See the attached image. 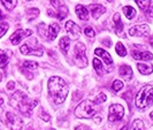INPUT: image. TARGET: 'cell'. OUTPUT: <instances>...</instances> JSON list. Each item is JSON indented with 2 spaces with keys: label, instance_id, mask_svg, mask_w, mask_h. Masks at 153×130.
<instances>
[{
  "label": "cell",
  "instance_id": "obj_24",
  "mask_svg": "<svg viewBox=\"0 0 153 130\" xmlns=\"http://www.w3.org/2000/svg\"><path fill=\"white\" fill-rule=\"evenodd\" d=\"M8 63V55L6 52H4L2 50H0V67L5 68Z\"/></svg>",
  "mask_w": 153,
  "mask_h": 130
},
{
  "label": "cell",
  "instance_id": "obj_33",
  "mask_svg": "<svg viewBox=\"0 0 153 130\" xmlns=\"http://www.w3.org/2000/svg\"><path fill=\"white\" fill-rule=\"evenodd\" d=\"M107 99L106 94L105 93H99L96 98V104H101V103H105V100Z\"/></svg>",
  "mask_w": 153,
  "mask_h": 130
},
{
  "label": "cell",
  "instance_id": "obj_7",
  "mask_svg": "<svg viewBox=\"0 0 153 130\" xmlns=\"http://www.w3.org/2000/svg\"><path fill=\"white\" fill-rule=\"evenodd\" d=\"M6 124L9 130H22L23 128V121L12 112L6 113Z\"/></svg>",
  "mask_w": 153,
  "mask_h": 130
},
{
  "label": "cell",
  "instance_id": "obj_16",
  "mask_svg": "<svg viewBox=\"0 0 153 130\" xmlns=\"http://www.w3.org/2000/svg\"><path fill=\"white\" fill-rule=\"evenodd\" d=\"M94 53H96V55L100 56L107 65H112V63H113V59H112L111 54L107 53L105 50H102V48H96V50H94Z\"/></svg>",
  "mask_w": 153,
  "mask_h": 130
},
{
  "label": "cell",
  "instance_id": "obj_35",
  "mask_svg": "<svg viewBox=\"0 0 153 130\" xmlns=\"http://www.w3.org/2000/svg\"><path fill=\"white\" fill-rule=\"evenodd\" d=\"M147 14H149V16H151V17H153V1H151V4H150V6H149V8H147Z\"/></svg>",
  "mask_w": 153,
  "mask_h": 130
},
{
  "label": "cell",
  "instance_id": "obj_31",
  "mask_svg": "<svg viewBox=\"0 0 153 130\" xmlns=\"http://www.w3.org/2000/svg\"><path fill=\"white\" fill-rule=\"evenodd\" d=\"M8 28H9V25H8V23L6 22H2V23H0V38L7 32L8 30Z\"/></svg>",
  "mask_w": 153,
  "mask_h": 130
},
{
  "label": "cell",
  "instance_id": "obj_11",
  "mask_svg": "<svg viewBox=\"0 0 153 130\" xmlns=\"http://www.w3.org/2000/svg\"><path fill=\"white\" fill-rule=\"evenodd\" d=\"M88 10L91 12L93 19H98V17H100V16L106 12V8L104 7V6H101V5H98V4H93V5L89 6Z\"/></svg>",
  "mask_w": 153,
  "mask_h": 130
},
{
  "label": "cell",
  "instance_id": "obj_5",
  "mask_svg": "<svg viewBox=\"0 0 153 130\" xmlns=\"http://www.w3.org/2000/svg\"><path fill=\"white\" fill-rule=\"evenodd\" d=\"M124 115V108L120 104H113L109 106L108 109V121L115 122V121H120Z\"/></svg>",
  "mask_w": 153,
  "mask_h": 130
},
{
  "label": "cell",
  "instance_id": "obj_15",
  "mask_svg": "<svg viewBox=\"0 0 153 130\" xmlns=\"http://www.w3.org/2000/svg\"><path fill=\"white\" fill-rule=\"evenodd\" d=\"M59 31H60V27H59L58 23H52V24H50V27H48V29H47V37H48V39H50V40L55 39V37H56L58 33H59Z\"/></svg>",
  "mask_w": 153,
  "mask_h": 130
},
{
  "label": "cell",
  "instance_id": "obj_38",
  "mask_svg": "<svg viewBox=\"0 0 153 130\" xmlns=\"http://www.w3.org/2000/svg\"><path fill=\"white\" fill-rule=\"evenodd\" d=\"M14 88H15V83H14V82H9V83L7 84V89H8V90H13Z\"/></svg>",
  "mask_w": 153,
  "mask_h": 130
},
{
  "label": "cell",
  "instance_id": "obj_6",
  "mask_svg": "<svg viewBox=\"0 0 153 130\" xmlns=\"http://www.w3.org/2000/svg\"><path fill=\"white\" fill-rule=\"evenodd\" d=\"M85 45L83 43H77L75 46V61L78 67H85L88 65V59L85 56Z\"/></svg>",
  "mask_w": 153,
  "mask_h": 130
},
{
  "label": "cell",
  "instance_id": "obj_32",
  "mask_svg": "<svg viewBox=\"0 0 153 130\" xmlns=\"http://www.w3.org/2000/svg\"><path fill=\"white\" fill-rule=\"evenodd\" d=\"M84 33L89 37V38H93L94 36H96V32H94V30L92 29L91 27H86L84 29Z\"/></svg>",
  "mask_w": 153,
  "mask_h": 130
},
{
  "label": "cell",
  "instance_id": "obj_19",
  "mask_svg": "<svg viewBox=\"0 0 153 130\" xmlns=\"http://www.w3.org/2000/svg\"><path fill=\"white\" fill-rule=\"evenodd\" d=\"M113 21H114V24H115V31H116V33H122L123 31V23L121 21V17H120V14L119 13H116L113 17Z\"/></svg>",
  "mask_w": 153,
  "mask_h": 130
},
{
  "label": "cell",
  "instance_id": "obj_39",
  "mask_svg": "<svg viewBox=\"0 0 153 130\" xmlns=\"http://www.w3.org/2000/svg\"><path fill=\"white\" fill-rule=\"evenodd\" d=\"M94 122L100 123L101 122V117H100V116H96V117H94Z\"/></svg>",
  "mask_w": 153,
  "mask_h": 130
},
{
  "label": "cell",
  "instance_id": "obj_30",
  "mask_svg": "<svg viewBox=\"0 0 153 130\" xmlns=\"http://www.w3.org/2000/svg\"><path fill=\"white\" fill-rule=\"evenodd\" d=\"M122 88H123V83L121 82V81H119V79L114 81L113 84H112V89H113V91H115V92L120 91Z\"/></svg>",
  "mask_w": 153,
  "mask_h": 130
},
{
  "label": "cell",
  "instance_id": "obj_42",
  "mask_svg": "<svg viewBox=\"0 0 153 130\" xmlns=\"http://www.w3.org/2000/svg\"><path fill=\"white\" fill-rule=\"evenodd\" d=\"M121 130H128V127L126 126V127H123V128H122V129H121Z\"/></svg>",
  "mask_w": 153,
  "mask_h": 130
},
{
  "label": "cell",
  "instance_id": "obj_13",
  "mask_svg": "<svg viewBox=\"0 0 153 130\" xmlns=\"http://www.w3.org/2000/svg\"><path fill=\"white\" fill-rule=\"evenodd\" d=\"M131 55L136 60H144V61H150L153 59V54L150 52H139V51H132Z\"/></svg>",
  "mask_w": 153,
  "mask_h": 130
},
{
  "label": "cell",
  "instance_id": "obj_4",
  "mask_svg": "<svg viewBox=\"0 0 153 130\" xmlns=\"http://www.w3.org/2000/svg\"><path fill=\"white\" fill-rule=\"evenodd\" d=\"M136 106L138 108H146L151 103H153V86L145 85L143 86L136 96Z\"/></svg>",
  "mask_w": 153,
  "mask_h": 130
},
{
  "label": "cell",
  "instance_id": "obj_18",
  "mask_svg": "<svg viewBox=\"0 0 153 130\" xmlns=\"http://www.w3.org/2000/svg\"><path fill=\"white\" fill-rule=\"evenodd\" d=\"M137 69L143 75H150L151 73H153V66L147 63H137Z\"/></svg>",
  "mask_w": 153,
  "mask_h": 130
},
{
  "label": "cell",
  "instance_id": "obj_12",
  "mask_svg": "<svg viewBox=\"0 0 153 130\" xmlns=\"http://www.w3.org/2000/svg\"><path fill=\"white\" fill-rule=\"evenodd\" d=\"M21 53L24 54V55L35 54V55H37V56H40V55H43L44 51H43L42 48H31V47H29L28 44H23V45L21 46Z\"/></svg>",
  "mask_w": 153,
  "mask_h": 130
},
{
  "label": "cell",
  "instance_id": "obj_46",
  "mask_svg": "<svg viewBox=\"0 0 153 130\" xmlns=\"http://www.w3.org/2000/svg\"><path fill=\"white\" fill-rule=\"evenodd\" d=\"M51 130H55V129H51Z\"/></svg>",
  "mask_w": 153,
  "mask_h": 130
},
{
  "label": "cell",
  "instance_id": "obj_45",
  "mask_svg": "<svg viewBox=\"0 0 153 130\" xmlns=\"http://www.w3.org/2000/svg\"><path fill=\"white\" fill-rule=\"evenodd\" d=\"M1 79H2V75L0 74V82H1Z\"/></svg>",
  "mask_w": 153,
  "mask_h": 130
},
{
  "label": "cell",
  "instance_id": "obj_28",
  "mask_svg": "<svg viewBox=\"0 0 153 130\" xmlns=\"http://www.w3.org/2000/svg\"><path fill=\"white\" fill-rule=\"evenodd\" d=\"M92 63H93V68L96 69V71L98 73V74H101V70H102V63H101V61H100L98 58H94L93 59V61H92Z\"/></svg>",
  "mask_w": 153,
  "mask_h": 130
},
{
  "label": "cell",
  "instance_id": "obj_40",
  "mask_svg": "<svg viewBox=\"0 0 153 130\" xmlns=\"http://www.w3.org/2000/svg\"><path fill=\"white\" fill-rule=\"evenodd\" d=\"M150 44L153 46V37H151V38H150Z\"/></svg>",
  "mask_w": 153,
  "mask_h": 130
},
{
  "label": "cell",
  "instance_id": "obj_10",
  "mask_svg": "<svg viewBox=\"0 0 153 130\" xmlns=\"http://www.w3.org/2000/svg\"><path fill=\"white\" fill-rule=\"evenodd\" d=\"M66 31L70 35V37L73 39L79 38V36H81L79 27L75 22H73V21H68V22L66 23Z\"/></svg>",
  "mask_w": 153,
  "mask_h": 130
},
{
  "label": "cell",
  "instance_id": "obj_14",
  "mask_svg": "<svg viewBox=\"0 0 153 130\" xmlns=\"http://www.w3.org/2000/svg\"><path fill=\"white\" fill-rule=\"evenodd\" d=\"M120 75L122 78H124L127 82L128 81H130L131 78H132V69L130 68V66H127V65H122L121 67H120Z\"/></svg>",
  "mask_w": 153,
  "mask_h": 130
},
{
  "label": "cell",
  "instance_id": "obj_8",
  "mask_svg": "<svg viewBox=\"0 0 153 130\" xmlns=\"http://www.w3.org/2000/svg\"><path fill=\"white\" fill-rule=\"evenodd\" d=\"M32 35V31L29 30V29H17V30L10 36V42L13 45H17L21 43V40Z\"/></svg>",
  "mask_w": 153,
  "mask_h": 130
},
{
  "label": "cell",
  "instance_id": "obj_43",
  "mask_svg": "<svg viewBox=\"0 0 153 130\" xmlns=\"http://www.w3.org/2000/svg\"><path fill=\"white\" fill-rule=\"evenodd\" d=\"M150 117H151V119L153 120V112H151V114H150Z\"/></svg>",
  "mask_w": 153,
  "mask_h": 130
},
{
  "label": "cell",
  "instance_id": "obj_20",
  "mask_svg": "<svg viewBox=\"0 0 153 130\" xmlns=\"http://www.w3.org/2000/svg\"><path fill=\"white\" fill-rule=\"evenodd\" d=\"M69 46H70V38L69 37H62L60 39V47H61V51L63 52V54H67L69 50Z\"/></svg>",
  "mask_w": 153,
  "mask_h": 130
},
{
  "label": "cell",
  "instance_id": "obj_21",
  "mask_svg": "<svg viewBox=\"0 0 153 130\" xmlns=\"http://www.w3.org/2000/svg\"><path fill=\"white\" fill-rule=\"evenodd\" d=\"M58 10H56V14L54 16H56L59 20H63L66 16H67V14H68V8H67V6H65V5H61L59 8H56Z\"/></svg>",
  "mask_w": 153,
  "mask_h": 130
},
{
  "label": "cell",
  "instance_id": "obj_22",
  "mask_svg": "<svg viewBox=\"0 0 153 130\" xmlns=\"http://www.w3.org/2000/svg\"><path fill=\"white\" fill-rule=\"evenodd\" d=\"M123 12H124V15L128 20H132L135 16H136V10L135 8L131 7V6H126L123 8Z\"/></svg>",
  "mask_w": 153,
  "mask_h": 130
},
{
  "label": "cell",
  "instance_id": "obj_9",
  "mask_svg": "<svg viewBox=\"0 0 153 130\" xmlns=\"http://www.w3.org/2000/svg\"><path fill=\"white\" fill-rule=\"evenodd\" d=\"M149 33H150V28L146 24H138L135 27H131L129 29V35L130 36L142 37V36H147Z\"/></svg>",
  "mask_w": 153,
  "mask_h": 130
},
{
  "label": "cell",
  "instance_id": "obj_47",
  "mask_svg": "<svg viewBox=\"0 0 153 130\" xmlns=\"http://www.w3.org/2000/svg\"><path fill=\"white\" fill-rule=\"evenodd\" d=\"M28 1H30V0H28Z\"/></svg>",
  "mask_w": 153,
  "mask_h": 130
},
{
  "label": "cell",
  "instance_id": "obj_36",
  "mask_svg": "<svg viewBox=\"0 0 153 130\" xmlns=\"http://www.w3.org/2000/svg\"><path fill=\"white\" fill-rule=\"evenodd\" d=\"M51 4H52V5H53L55 8H59L62 5V4L60 2V1H59V0H51Z\"/></svg>",
  "mask_w": 153,
  "mask_h": 130
},
{
  "label": "cell",
  "instance_id": "obj_41",
  "mask_svg": "<svg viewBox=\"0 0 153 130\" xmlns=\"http://www.w3.org/2000/svg\"><path fill=\"white\" fill-rule=\"evenodd\" d=\"M2 17H4V15H2V13H1V10H0V21L2 20Z\"/></svg>",
  "mask_w": 153,
  "mask_h": 130
},
{
  "label": "cell",
  "instance_id": "obj_23",
  "mask_svg": "<svg viewBox=\"0 0 153 130\" xmlns=\"http://www.w3.org/2000/svg\"><path fill=\"white\" fill-rule=\"evenodd\" d=\"M0 1L4 5V7L6 8V9H8V10L14 9L16 4H17V0H0Z\"/></svg>",
  "mask_w": 153,
  "mask_h": 130
},
{
  "label": "cell",
  "instance_id": "obj_25",
  "mask_svg": "<svg viewBox=\"0 0 153 130\" xmlns=\"http://www.w3.org/2000/svg\"><path fill=\"white\" fill-rule=\"evenodd\" d=\"M22 66L24 69H29V70H36L38 68V63L35 61H24Z\"/></svg>",
  "mask_w": 153,
  "mask_h": 130
},
{
  "label": "cell",
  "instance_id": "obj_34",
  "mask_svg": "<svg viewBox=\"0 0 153 130\" xmlns=\"http://www.w3.org/2000/svg\"><path fill=\"white\" fill-rule=\"evenodd\" d=\"M39 116H40V117H42V119H43L45 122H48V121L51 120V116L47 114L45 111H43V109L40 111V113H39Z\"/></svg>",
  "mask_w": 153,
  "mask_h": 130
},
{
  "label": "cell",
  "instance_id": "obj_37",
  "mask_svg": "<svg viewBox=\"0 0 153 130\" xmlns=\"http://www.w3.org/2000/svg\"><path fill=\"white\" fill-rule=\"evenodd\" d=\"M75 130H89V128L86 126H84V124H79V126H77L76 128H75Z\"/></svg>",
  "mask_w": 153,
  "mask_h": 130
},
{
  "label": "cell",
  "instance_id": "obj_27",
  "mask_svg": "<svg viewBox=\"0 0 153 130\" xmlns=\"http://www.w3.org/2000/svg\"><path fill=\"white\" fill-rule=\"evenodd\" d=\"M115 51H116V53L119 54V56H126V55H127V50H126V47L123 46L122 43H117V44H116Z\"/></svg>",
  "mask_w": 153,
  "mask_h": 130
},
{
  "label": "cell",
  "instance_id": "obj_26",
  "mask_svg": "<svg viewBox=\"0 0 153 130\" xmlns=\"http://www.w3.org/2000/svg\"><path fill=\"white\" fill-rule=\"evenodd\" d=\"M130 130H144V123H143V121L139 120V119L135 120L132 122V124H131Z\"/></svg>",
  "mask_w": 153,
  "mask_h": 130
},
{
  "label": "cell",
  "instance_id": "obj_2",
  "mask_svg": "<svg viewBox=\"0 0 153 130\" xmlns=\"http://www.w3.org/2000/svg\"><path fill=\"white\" fill-rule=\"evenodd\" d=\"M38 104V100H31L28 98L27 94H24L22 91H16L10 97V105L17 108L21 113L29 116L31 114L32 108L36 107Z\"/></svg>",
  "mask_w": 153,
  "mask_h": 130
},
{
  "label": "cell",
  "instance_id": "obj_3",
  "mask_svg": "<svg viewBox=\"0 0 153 130\" xmlns=\"http://www.w3.org/2000/svg\"><path fill=\"white\" fill-rule=\"evenodd\" d=\"M97 112V104L91 100H83L77 105L75 115L79 119H90Z\"/></svg>",
  "mask_w": 153,
  "mask_h": 130
},
{
  "label": "cell",
  "instance_id": "obj_29",
  "mask_svg": "<svg viewBox=\"0 0 153 130\" xmlns=\"http://www.w3.org/2000/svg\"><path fill=\"white\" fill-rule=\"evenodd\" d=\"M136 2H137V5L139 6L140 9L147 10V8H149L150 4H151V0H136Z\"/></svg>",
  "mask_w": 153,
  "mask_h": 130
},
{
  "label": "cell",
  "instance_id": "obj_1",
  "mask_svg": "<svg viewBox=\"0 0 153 130\" xmlns=\"http://www.w3.org/2000/svg\"><path fill=\"white\" fill-rule=\"evenodd\" d=\"M48 92L56 105L62 104L68 96V85L59 76H52L48 79Z\"/></svg>",
  "mask_w": 153,
  "mask_h": 130
},
{
  "label": "cell",
  "instance_id": "obj_48",
  "mask_svg": "<svg viewBox=\"0 0 153 130\" xmlns=\"http://www.w3.org/2000/svg\"><path fill=\"white\" fill-rule=\"evenodd\" d=\"M109 1H111V0H109Z\"/></svg>",
  "mask_w": 153,
  "mask_h": 130
},
{
  "label": "cell",
  "instance_id": "obj_44",
  "mask_svg": "<svg viewBox=\"0 0 153 130\" xmlns=\"http://www.w3.org/2000/svg\"><path fill=\"white\" fill-rule=\"evenodd\" d=\"M2 104H4V100L0 98V105H2Z\"/></svg>",
  "mask_w": 153,
  "mask_h": 130
},
{
  "label": "cell",
  "instance_id": "obj_17",
  "mask_svg": "<svg viewBox=\"0 0 153 130\" xmlns=\"http://www.w3.org/2000/svg\"><path fill=\"white\" fill-rule=\"evenodd\" d=\"M76 14H77V16H78L81 20H83V21L89 20V10H88V8L84 7L83 5H77L76 6Z\"/></svg>",
  "mask_w": 153,
  "mask_h": 130
}]
</instances>
